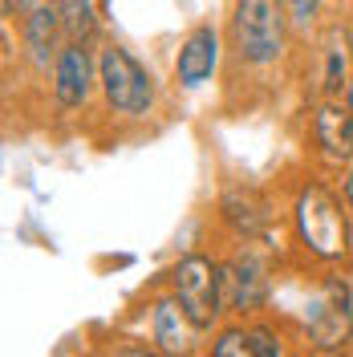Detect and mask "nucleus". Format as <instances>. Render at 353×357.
<instances>
[{
    "mask_svg": "<svg viewBox=\"0 0 353 357\" xmlns=\"http://www.w3.org/2000/svg\"><path fill=\"white\" fill-rule=\"evenodd\" d=\"M345 106H350V114H353V77H350V86H345Z\"/></svg>",
    "mask_w": 353,
    "mask_h": 357,
    "instance_id": "aec40b11",
    "label": "nucleus"
},
{
    "mask_svg": "<svg viewBox=\"0 0 353 357\" xmlns=\"http://www.w3.org/2000/svg\"><path fill=\"white\" fill-rule=\"evenodd\" d=\"M21 33H24V57L33 61L37 73H49V66H57V53L66 49V29H61V13H57V4L45 0L41 8L24 13Z\"/></svg>",
    "mask_w": 353,
    "mask_h": 357,
    "instance_id": "9d476101",
    "label": "nucleus"
},
{
    "mask_svg": "<svg viewBox=\"0 0 353 357\" xmlns=\"http://www.w3.org/2000/svg\"><path fill=\"white\" fill-rule=\"evenodd\" d=\"M220 220L240 240H264L268 223H272V207H268V199L256 187L236 183V187H227L220 195Z\"/></svg>",
    "mask_w": 353,
    "mask_h": 357,
    "instance_id": "6e6552de",
    "label": "nucleus"
},
{
    "mask_svg": "<svg viewBox=\"0 0 353 357\" xmlns=\"http://www.w3.org/2000/svg\"><path fill=\"white\" fill-rule=\"evenodd\" d=\"M313 142L329 162H353V114L341 98H321L313 106Z\"/></svg>",
    "mask_w": 353,
    "mask_h": 357,
    "instance_id": "1a4fd4ad",
    "label": "nucleus"
},
{
    "mask_svg": "<svg viewBox=\"0 0 353 357\" xmlns=\"http://www.w3.org/2000/svg\"><path fill=\"white\" fill-rule=\"evenodd\" d=\"M216 66H220V33H216V24H195L187 33V41L179 45V57H175L179 86L199 89L203 82H211Z\"/></svg>",
    "mask_w": 353,
    "mask_h": 357,
    "instance_id": "9b49d317",
    "label": "nucleus"
},
{
    "mask_svg": "<svg viewBox=\"0 0 353 357\" xmlns=\"http://www.w3.org/2000/svg\"><path fill=\"white\" fill-rule=\"evenodd\" d=\"M98 86H102L106 106L122 118H147L151 106H155L151 73L130 57V49H122L114 41L102 45V53H98Z\"/></svg>",
    "mask_w": 353,
    "mask_h": 357,
    "instance_id": "7ed1b4c3",
    "label": "nucleus"
},
{
    "mask_svg": "<svg viewBox=\"0 0 353 357\" xmlns=\"http://www.w3.org/2000/svg\"><path fill=\"white\" fill-rule=\"evenodd\" d=\"M292 227L296 240L317 260H341L350 252V211L325 183H305L292 199Z\"/></svg>",
    "mask_w": 353,
    "mask_h": 357,
    "instance_id": "f257e3e1",
    "label": "nucleus"
},
{
    "mask_svg": "<svg viewBox=\"0 0 353 357\" xmlns=\"http://www.w3.org/2000/svg\"><path fill=\"white\" fill-rule=\"evenodd\" d=\"M45 0H0V8H4V17H17V13H33V8H41Z\"/></svg>",
    "mask_w": 353,
    "mask_h": 357,
    "instance_id": "a211bd4d",
    "label": "nucleus"
},
{
    "mask_svg": "<svg viewBox=\"0 0 353 357\" xmlns=\"http://www.w3.org/2000/svg\"><path fill=\"white\" fill-rule=\"evenodd\" d=\"M252 341H256V357H280V341H276V333L268 325H256Z\"/></svg>",
    "mask_w": 353,
    "mask_h": 357,
    "instance_id": "f3484780",
    "label": "nucleus"
},
{
    "mask_svg": "<svg viewBox=\"0 0 353 357\" xmlns=\"http://www.w3.org/2000/svg\"><path fill=\"white\" fill-rule=\"evenodd\" d=\"M285 8H288V24L296 33H309L321 17V0H285Z\"/></svg>",
    "mask_w": 353,
    "mask_h": 357,
    "instance_id": "dca6fc26",
    "label": "nucleus"
},
{
    "mask_svg": "<svg viewBox=\"0 0 353 357\" xmlns=\"http://www.w3.org/2000/svg\"><path fill=\"white\" fill-rule=\"evenodd\" d=\"M285 0H236L232 4V45L236 57L252 69H268L285 57L288 41Z\"/></svg>",
    "mask_w": 353,
    "mask_h": 357,
    "instance_id": "f03ea898",
    "label": "nucleus"
},
{
    "mask_svg": "<svg viewBox=\"0 0 353 357\" xmlns=\"http://www.w3.org/2000/svg\"><path fill=\"white\" fill-rule=\"evenodd\" d=\"M350 49H353V41L341 29H333L325 37V45H321V93L325 98H337L341 89L350 86Z\"/></svg>",
    "mask_w": 353,
    "mask_h": 357,
    "instance_id": "ddd939ff",
    "label": "nucleus"
},
{
    "mask_svg": "<svg viewBox=\"0 0 353 357\" xmlns=\"http://www.w3.org/2000/svg\"><path fill=\"white\" fill-rule=\"evenodd\" d=\"M223 276V305L236 312H256L268 305V292H272V264L268 256L256 248V240H243L236 248L232 260L220 264Z\"/></svg>",
    "mask_w": 353,
    "mask_h": 357,
    "instance_id": "39448f33",
    "label": "nucleus"
},
{
    "mask_svg": "<svg viewBox=\"0 0 353 357\" xmlns=\"http://www.w3.org/2000/svg\"><path fill=\"white\" fill-rule=\"evenodd\" d=\"M309 337L317 341V349H341L353 337V292L345 280H325L321 296L309 305L305 312Z\"/></svg>",
    "mask_w": 353,
    "mask_h": 357,
    "instance_id": "423d86ee",
    "label": "nucleus"
},
{
    "mask_svg": "<svg viewBox=\"0 0 353 357\" xmlns=\"http://www.w3.org/2000/svg\"><path fill=\"white\" fill-rule=\"evenodd\" d=\"M171 289H175L179 305L187 309V317L195 321V329H211L216 317L227 312L223 305V276H220V264L203 252H191L183 256L171 272Z\"/></svg>",
    "mask_w": 353,
    "mask_h": 357,
    "instance_id": "20e7f679",
    "label": "nucleus"
},
{
    "mask_svg": "<svg viewBox=\"0 0 353 357\" xmlns=\"http://www.w3.org/2000/svg\"><path fill=\"white\" fill-rule=\"evenodd\" d=\"M313 357H341V354H337V349H317Z\"/></svg>",
    "mask_w": 353,
    "mask_h": 357,
    "instance_id": "412c9836",
    "label": "nucleus"
},
{
    "mask_svg": "<svg viewBox=\"0 0 353 357\" xmlns=\"http://www.w3.org/2000/svg\"><path fill=\"white\" fill-rule=\"evenodd\" d=\"M341 191H345V211L353 215V171L345 175V187H341Z\"/></svg>",
    "mask_w": 353,
    "mask_h": 357,
    "instance_id": "6ab92c4d",
    "label": "nucleus"
},
{
    "mask_svg": "<svg viewBox=\"0 0 353 357\" xmlns=\"http://www.w3.org/2000/svg\"><path fill=\"white\" fill-rule=\"evenodd\" d=\"M211 357H256L252 329H240V325L223 329V333L216 337V345H211Z\"/></svg>",
    "mask_w": 353,
    "mask_h": 357,
    "instance_id": "2eb2a0df",
    "label": "nucleus"
},
{
    "mask_svg": "<svg viewBox=\"0 0 353 357\" xmlns=\"http://www.w3.org/2000/svg\"><path fill=\"white\" fill-rule=\"evenodd\" d=\"M151 337L163 357H191L195 349V321L179 305V296H158L151 312Z\"/></svg>",
    "mask_w": 353,
    "mask_h": 357,
    "instance_id": "f8f14e48",
    "label": "nucleus"
},
{
    "mask_svg": "<svg viewBox=\"0 0 353 357\" xmlns=\"http://www.w3.org/2000/svg\"><path fill=\"white\" fill-rule=\"evenodd\" d=\"M98 82V57H89L86 45L66 41L53 66V102L57 110H82L89 102V89Z\"/></svg>",
    "mask_w": 353,
    "mask_h": 357,
    "instance_id": "0eeeda50",
    "label": "nucleus"
},
{
    "mask_svg": "<svg viewBox=\"0 0 353 357\" xmlns=\"http://www.w3.org/2000/svg\"><path fill=\"white\" fill-rule=\"evenodd\" d=\"M57 13H61L66 41L89 45V37L98 33V13H93V0H57Z\"/></svg>",
    "mask_w": 353,
    "mask_h": 357,
    "instance_id": "4468645a",
    "label": "nucleus"
}]
</instances>
